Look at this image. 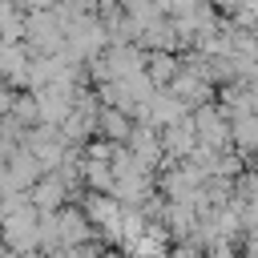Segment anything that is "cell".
I'll use <instances>...</instances> for the list:
<instances>
[{"mask_svg":"<svg viewBox=\"0 0 258 258\" xmlns=\"http://www.w3.org/2000/svg\"><path fill=\"white\" fill-rule=\"evenodd\" d=\"M20 4H24V8H32V12H36V8H52V0H20Z\"/></svg>","mask_w":258,"mask_h":258,"instance_id":"6da1fadb","label":"cell"}]
</instances>
